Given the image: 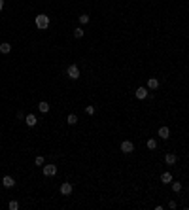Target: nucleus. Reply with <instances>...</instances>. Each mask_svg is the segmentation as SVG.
Segmentation results:
<instances>
[{
  "instance_id": "nucleus-7",
  "label": "nucleus",
  "mask_w": 189,
  "mask_h": 210,
  "mask_svg": "<svg viewBox=\"0 0 189 210\" xmlns=\"http://www.w3.org/2000/svg\"><path fill=\"white\" fill-rule=\"evenodd\" d=\"M25 123H27L28 127H34V125L38 123L36 115H34V114H28V115H25Z\"/></svg>"
},
{
  "instance_id": "nucleus-17",
  "label": "nucleus",
  "mask_w": 189,
  "mask_h": 210,
  "mask_svg": "<svg viewBox=\"0 0 189 210\" xmlns=\"http://www.w3.org/2000/svg\"><path fill=\"white\" fill-rule=\"evenodd\" d=\"M172 191L180 193V191H182V184H180V182H172Z\"/></svg>"
},
{
  "instance_id": "nucleus-22",
  "label": "nucleus",
  "mask_w": 189,
  "mask_h": 210,
  "mask_svg": "<svg viewBox=\"0 0 189 210\" xmlns=\"http://www.w3.org/2000/svg\"><path fill=\"white\" fill-rule=\"evenodd\" d=\"M34 163H36L38 167H42V165H44V157H42V155H38L36 159H34Z\"/></svg>"
},
{
  "instance_id": "nucleus-10",
  "label": "nucleus",
  "mask_w": 189,
  "mask_h": 210,
  "mask_svg": "<svg viewBox=\"0 0 189 210\" xmlns=\"http://www.w3.org/2000/svg\"><path fill=\"white\" fill-rule=\"evenodd\" d=\"M159 136L167 140V138L170 136V129H168V127H161V129H159Z\"/></svg>"
},
{
  "instance_id": "nucleus-8",
  "label": "nucleus",
  "mask_w": 189,
  "mask_h": 210,
  "mask_svg": "<svg viewBox=\"0 0 189 210\" xmlns=\"http://www.w3.org/2000/svg\"><path fill=\"white\" fill-rule=\"evenodd\" d=\"M2 184H4V187H14L15 180L11 178V176H4V178H2Z\"/></svg>"
},
{
  "instance_id": "nucleus-9",
  "label": "nucleus",
  "mask_w": 189,
  "mask_h": 210,
  "mask_svg": "<svg viewBox=\"0 0 189 210\" xmlns=\"http://www.w3.org/2000/svg\"><path fill=\"white\" fill-rule=\"evenodd\" d=\"M176 161H178V157H176L174 153H167V155H165V163L167 165H174Z\"/></svg>"
},
{
  "instance_id": "nucleus-5",
  "label": "nucleus",
  "mask_w": 189,
  "mask_h": 210,
  "mask_svg": "<svg viewBox=\"0 0 189 210\" xmlns=\"http://www.w3.org/2000/svg\"><path fill=\"white\" fill-rule=\"evenodd\" d=\"M57 174V167L55 165H45L44 167V176H55Z\"/></svg>"
},
{
  "instance_id": "nucleus-6",
  "label": "nucleus",
  "mask_w": 189,
  "mask_h": 210,
  "mask_svg": "<svg viewBox=\"0 0 189 210\" xmlns=\"http://www.w3.org/2000/svg\"><path fill=\"white\" fill-rule=\"evenodd\" d=\"M61 193H63V195H70V193H72V184L70 182H63L61 184Z\"/></svg>"
},
{
  "instance_id": "nucleus-11",
  "label": "nucleus",
  "mask_w": 189,
  "mask_h": 210,
  "mask_svg": "<svg viewBox=\"0 0 189 210\" xmlns=\"http://www.w3.org/2000/svg\"><path fill=\"white\" fill-rule=\"evenodd\" d=\"M161 182L163 184H172V174L170 172H163L161 174Z\"/></svg>"
},
{
  "instance_id": "nucleus-2",
  "label": "nucleus",
  "mask_w": 189,
  "mask_h": 210,
  "mask_svg": "<svg viewBox=\"0 0 189 210\" xmlns=\"http://www.w3.org/2000/svg\"><path fill=\"white\" fill-rule=\"evenodd\" d=\"M66 76L70 80H78L80 78V68H78V64H70L66 68Z\"/></svg>"
},
{
  "instance_id": "nucleus-16",
  "label": "nucleus",
  "mask_w": 189,
  "mask_h": 210,
  "mask_svg": "<svg viewBox=\"0 0 189 210\" xmlns=\"http://www.w3.org/2000/svg\"><path fill=\"white\" fill-rule=\"evenodd\" d=\"M148 148L149 150H155V148H157V140H155V138H149L148 140Z\"/></svg>"
},
{
  "instance_id": "nucleus-20",
  "label": "nucleus",
  "mask_w": 189,
  "mask_h": 210,
  "mask_svg": "<svg viewBox=\"0 0 189 210\" xmlns=\"http://www.w3.org/2000/svg\"><path fill=\"white\" fill-rule=\"evenodd\" d=\"M74 36H76V38H81V36H83V28H80V27H78L76 30H74Z\"/></svg>"
},
{
  "instance_id": "nucleus-3",
  "label": "nucleus",
  "mask_w": 189,
  "mask_h": 210,
  "mask_svg": "<svg viewBox=\"0 0 189 210\" xmlns=\"http://www.w3.org/2000/svg\"><path fill=\"white\" fill-rule=\"evenodd\" d=\"M121 151L123 153H132V151H134V144H132L131 140H123L121 142Z\"/></svg>"
},
{
  "instance_id": "nucleus-23",
  "label": "nucleus",
  "mask_w": 189,
  "mask_h": 210,
  "mask_svg": "<svg viewBox=\"0 0 189 210\" xmlns=\"http://www.w3.org/2000/svg\"><path fill=\"white\" fill-rule=\"evenodd\" d=\"M4 9V0H0V11Z\"/></svg>"
},
{
  "instance_id": "nucleus-12",
  "label": "nucleus",
  "mask_w": 189,
  "mask_h": 210,
  "mask_svg": "<svg viewBox=\"0 0 189 210\" xmlns=\"http://www.w3.org/2000/svg\"><path fill=\"white\" fill-rule=\"evenodd\" d=\"M159 87V80L157 78H149L148 80V89H157Z\"/></svg>"
},
{
  "instance_id": "nucleus-21",
  "label": "nucleus",
  "mask_w": 189,
  "mask_h": 210,
  "mask_svg": "<svg viewBox=\"0 0 189 210\" xmlns=\"http://www.w3.org/2000/svg\"><path fill=\"white\" fill-rule=\"evenodd\" d=\"M85 114L87 115H95V106H87V108H85Z\"/></svg>"
},
{
  "instance_id": "nucleus-14",
  "label": "nucleus",
  "mask_w": 189,
  "mask_h": 210,
  "mask_svg": "<svg viewBox=\"0 0 189 210\" xmlns=\"http://www.w3.org/2000/svg\"><path fill=\"white\" fill-rule=\"evenodd\" d=\"M9 51H11V46H9L8 42H4V44H0V53H9Z\"/></svg>"
},
{
  "instance_id": "nucleus-15",
  "label": "nucleus",
  "mask_w": 189,
  "mask_h": 210,
  "mask_svg": "<svg viewBox=\"0 0 189 210\" xmlns=\"http://www.w3.org/2000/svg\"><path fill=\"white\" fill-rule=\"evenodd\" d=\"M66 123H68V125H76V123H78V115H76V114H70V115L66 117Z\"/></svg>"
},
{
  "instance_id": "nucleus-1",
  "label": "nucleus",
  "mask_w": 189,
  "mask_h": 210,
  "mask_svg": "<svg viewBox=\"0 0 189 210\" xmlns=\"http://www.w3.org/2000/svg\"><path fill=\"white\" fill-rule=\"evenodd\" d=\"M34 25H36V28H40V30H45V28L49 27V17H47L45 14L36 15V19H34Z\"/></svg>"
},
{
  "instance_id": "nucleus-18",
  "label": "nucleus",
  "mask_w": 189,
  "mask_h": 210,
  "mask_svg": "<svg viewBox=\"0 0 189 210\" xmlns=\"http://www.w3.org/2000/svg\"><path fill=\"white\" fill-rule=\"evenodd\" d=\"M80 23H81V25H87V23H89V15H87V14L80 15Z\"/></svg>"
},
{
  "instance_id": "nucleus-13",
  "label": "nucleus",
  "mask_w": 189,
  "mask_h": 210,
  "mask_svg": "<svg viewBox=\"0 0 189 210\" xmlns=\"http://www.w3.org/2000/svg\"><path fill=\"white\" fill-rule=\"evenodd\" d=\"M38 110H40L42 114H47V112H49V104H47L45 101H42L40 104H38Z\"/></svg>"
},
{
  "instance_id": "nucleus-19",
  "label": "nucleus",
  "mask_w": 189,
  "mask_h": 210,
  "mask_svg": "<svg viewBox=\"0 0 189 210\" xmlns=\"http://www.w3.org/2000/svg\"><path fill=\"white\" fill-rule=\"evenodd\" d=\"M9 210H17L19 208V201H9Z\"/></svg>"
},
{
  "instance_id": "nucleus-4",
  "label": "nucleus",
  "mask_w": 189,
  "mask_h": 210,
  "mask_svg": "<svg viewBox=\"0 0 189 210\" xmlns=\"http://www.w3.org/2000/svg\"><path fill=\"white\" fill-rule=\"evenodd\" d=\"M134 95H136L138 101H144L146 97H148V87H138V89L134 91Z\"/></svg>"
}]
</instances>
